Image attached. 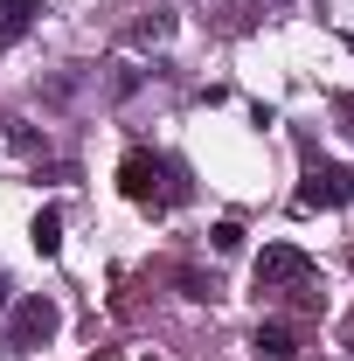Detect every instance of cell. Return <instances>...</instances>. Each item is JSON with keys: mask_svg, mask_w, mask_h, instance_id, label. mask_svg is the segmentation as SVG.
I'll use <instances>...</instances> for the list:
<instances>
[{"mask_svg": "<svg viewBox=\"0 0 354 361\" xmlns=\"http://www.w3.org/2000/svg\"><path fill=\"white\" fill-rule=\"evenodd\" d=\"M56 326H63V313H56L49 299H21V306H14V326L0 334V348H7V355H28V348L56 341Z\"/></svg>", "mask_w": 354, "mask_h": 361, "instance_id": "obj_1", "label": "cell"}, {"mask_svg": "<svg viewBox=\"0 0 354 361\" xmlns=\"http://www.w3.org/2000/svg\"><path fill=\"white\" fill-rule=\"evenodd\" d=\"M278 285H312V257L306 250L264 243V257H257V292H278Z\"/></svg>", "mask_w": 354, "mask_h": 361, "instance_id": "obj_3", "label": "cell"}, {"mask_svg": "<svg viewBox=\"0 0 354 361\" xmlns=\"http://www.w3.org/2000/svg\"><path fill=\"white\" fill-rule=\"evenodd\" d=\"M28 243H35L42 257H56V250H63V209H42L35 229H28Z\"/></svg>", "mask_w": 354, "mask_h": 361, "instance_id": "obj_8", "label": "cell"}, {"mask_svg": "<svg viewBox=\"0 0 354 361\" xmlns=\"http://www.w3.org/2000/svg\"><path fill=\"white\" fill-rule=\"evenodd\" d=\"M250 348H257V361H292V355H299L292 326H278V319H271V326H257V341H250Z\"/></svg>", "mask_w": 354, "mask_h": 361, "instance_id": "obj_5", "label": "cell"}, {"mask_svg": "<svg viewBox=\"0 0 354 361\" xmlns=\"http://www.w3.org/2000/svg\"><path fill=\"white\" fill-rule=\"evenodd\" d=\"M160 174H167V160H160V153H146V146H133V153H126V167H118L126 202H139V209H160V202H167Z\"/></svg>", "mask_w": 354, "mask_h": 361, "instance_id": "obj_2", "label": "cell"}, {"mask_svg": "<svg viewBox=\"0 0 354 361\" xmlns=\"http://www.w3.org/2000/svg\"><path fill=\"white\" fill-rule=\"evenodd\" d=\"M35 14H42V0H0V42H14Z\"/></svg>", "mask_w": 354, "mask_h": 361, "instance_id": "obj_7", "label": "cell"}, {"mask_svg": "<svg viewBox=\"0 0 354 361\" xmlns=\"http://www.w3.org/2000/svg\"><path fill=\"white\" fill-rule=\"evenodd\" d=\"M181 292H188V299H216V278H202V271H181Z\"/></svg>", "mask_w": 354, "mask_h": 361, "instance_id": "obj_9", "label": "cell"}, {"mask_svg": "<svg viewBox=\"0 0 354 361\" xmlns=\"http://www.w3.org/2000/svg\"><path fill=\"white\" fill-rule=\"evenodd\" d=\"M341 202V180H334V167H312L306 188H299V209H334Z\"/></svg>", "mask_w": 354, "mask_h": 361, "instance_id": "obj_4", "label": "cell"}, {"mask_svg": "<svg viewBox=\"0 0 354 361\" xmlns=\"http://www.w3.org/2000/svg\"><path fill=\"white\" fill-rule=\"evenodd\" d=\"M209 243H216V250H243V229H236V223H216V229H209Z\"/></svg>", "mask_w": 354, "mask_h": 361, "instance_id": "obj_10", "label": "cell"}, {"mask_svg": "<svg viewBox=\"0 0 354 361\" xmlns=\"http://www.w3.org/2000/svg\"><path fill=\"white\" fill-rule=\"evenodd\" d=\"M7 299H14V285H7V271H0V313H7Z\"/></svg>", "mask_w": 354, "mask_h": 361, "instance_id": "obj_12", "label": "cell"}, {"mask_svg": "<svg viewBox=\"0 0 354 361\" xmlns=\"http://www.w3.org/2000/svg\"><path fill=\"white\" fill-rule=\"evenodd\" d=\"M348 118H354V104H348ZM348 139H354V126H348Z\"/></svg>", "mask_w": 354, "mask_h": 361, "instance_id": "obj_13", "label": "cell"}, {"mask_svg": "<svg viewBox=\"0 0 354 361\" xmlns=\"http://www.w3.org/2000/svg\"><path fill=\"white\" fill-rule=\"evenodd\" d=\"M334 180H341V202H354V167H341Z\"/></svg>", "mask_w": 354, "mask_h": 361, "instance_id": "obj_11", "label": "cell"}, {"mask_svg": "<svg viewBox=\"0 0 354 361\" xmlns=\"http://www.w3.org/2000/svg\"><path fill=\"white\" fill-rule=\"evenodd\" d=\"M133 42H139V49H160V42H174V14H167V7L139 14V21H133Z\"/></svg>", "mask_w": 354, "mask_h": 361, "instance_id": "obj_6", "label": "cell"}]
</instances>
